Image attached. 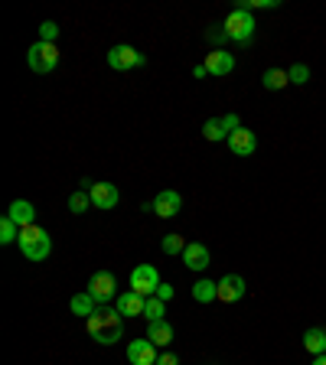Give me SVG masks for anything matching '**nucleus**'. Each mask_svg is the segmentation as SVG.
Here are the masks:
<instances>
[{
  "mask_svg": "<svg viewBox=\"0 0 326 365\" xmlns=\"http://www.w3.org/2000/svg\"><path fill=\"white\" fill-rule=\"evenodd\" d=\"M88 294L98 300V307H105V300L114 297V274L111 271H98L88 278Z\"/></svg>",
  "mask_w": 326,
  "mask_h": 365,
  "instance_id": "nucleus-7",
  "label": "nucleus"
},
{
  "mask_svg": "<svg viewBox=\"0 0 326 365\" xmlns=\"http://www.w3.org/2000/svg\"><path fill=\"white\" fill-rule=\"evenodd\" d=\"M314 365H326V353H323V355H316V359H314Z\"/></svg>",
  "mask_w": 326,
  "mask_h": 365,
  "instance_id": "nucleus-34",
  "label": "nucleus"
},
{
  "mask_svg": "<svg viewBox=\"0 0 326 365\" xmlns=\"http://www.w3.org/2000/svg\"><path fill=\"white\" fill-rule=\"evenodd\" d=\"M108 65L111 69H118V72H128V69L144 65V53H137L134 46H111L108 49Z\"/></svg>",
  "mask_w": 326,
  "mask_h": 365,
  "instance_id": "nucleus-6",
  "label": "nucleus"
},
{
  "mask_svg": "<svg viewBox=\"0 0 326 365\" xmlns=\"http://www.w3.org/2000/svg\"><path fill=\"white\" fill-rule=\"evenodd\" d=\"M26 62L36 76H49L59 65V49H55V43H33L26 53Z\"/></svg>",
  "mask_w": 326,
  "mask_h": 365,
  "instance_id": "nucleus-4",
  "label": "nucleus"
},
{
  "mask_svg": "<svg viewBox=\"0 0 326 365\" xmlns=\"http://www.w3.org/2000/svg\"><path fill=\"white\" fill-rule=\"evenodd\" d=\"M20 251L26 261H46L49 258V251H53V238H49V232L40 226H26L20 228Z\"/></svg>",
  "mask_w": 326,
  "mask_h": 365,
  "instance_id": "nucleus-2",
  "label": "nucleus"
},
{
  "mask_svg": "<svg viewBox=\"0 0 326 365\" xmlns=\"http://www.w3.org/2000/svg\"><path fill=\"white\" fill-rule=\"evenodd\" d=\"M261 85L268 88V92H281V88L291 85V76H287L284 69H268V72L261 76Z\"/></svg>",
  "mask_w": 326,
  "mask_h": 365,
  "instance_id": "nucleus-21",
  "label": "nucleus"
},
{
  "mask_svg": "<svg viewBox=\"0 0 326 365\" xmlns=\"http://www.w3.org/2000/svg\"><path fill=\"white\" fill-rule=\"evenodd\" d=\"M163 313H166V303H163L160 297H147V307H144V316H147V323H160Z\"/></svg>",
  "mask_w": 326,
  "mask_h": 365,
  "instance_id": "nucleus-24",
  "label": "nucleus"
},
{
  "mask_svg": "<svg viewBox=\"0 0 326 365\" xmlns=\"http://www.w3.org/2000/svg\"><path fill=\"white\" fill-rule=\"evenodd\" d=\"M183 264L189 271H206L212 261H209V248L203 245V241H189L183 251Z\"/></svg>",
  "mask_w": 326,
  "mask_h": 365,
  "instance_id": "nucleus-13",
  "label": "nucleus"
},
{
  "mask_svg": "<svg viewBox=\"0 0 326 365\" xmlns=\"http://www.w3.org/2000/svg\"><path fill=\"white\" fill-rule=\"evenodd\" d=\"M69 209H72L76 215L88 212V209H92V196H88V189H76V193L69 196Z\"/></svg>",
  "mask_w": 326,
  "mask_h": 365,
  "instance_id": "nucleus-23",
  "label": "nucleus"
},
{
  "mask_svg": "<svg viewBox=\"0 0 326 365\" xmlns=\"http://www.w3.org/2000/svg\"><path fill=\"white\" fill-rule=\"evenodd\" d=\"M160 271L153 268V264H137V268L130 271V290L134 294H141V297H157V287H160Z\"/></svg>",
  "mask_w": 326,
  "mask_h": 365,
  "instance_id": "nucleus-5",
  "label": "nucleus"
},
{
  "mask_svg": "<svg viewBox=\"0 0 326 365\" xmlns=\"http://www.w3.org/2000/svg\"><path fill=\"white\" fill-rule=\"evenodd\" d=\"M147 339H151L153 346H170V339H173V326H170L166 320L151 323V326H147Z\"/></svg>",
  "mask_w": 326,
  "mask_h": 365,
  "instance_id": "nucleus-20",
  "label": "nucleus"
},
{
  "mask_svg": "<svg viewBox=\"0 0 326 365\" xmlns=\"http://www.w3.org/2000/svg\"><path fill=\"white\" fill-rule=\"evenodd\" d=\"M304 349L310 355H323L326 353V330H323V326L307 330V333H304Z\"/></svg>",
  "mask_w": 326,
  "mask_h": 365,
  "instance_id": "nucleus-17",
  "label": "nucleus"
},
{
  "mask_svg": "<svg viewBox=\"0 0 326 365\" xmlns=\"http://www.w3.org/2000/svg\"><path fill=\"white\" fill-rule=\"evenodd\" d=\"M69 310L76 313V316H85V320H88V316L98 310V300L85 290V294H76V297L69 300Z\"/></svg>",
  "mask_w": 326,
  "mask_h": 365,
  "instance_id": "nucleus-18",
  "label": "nucleus"
},
{
  "mask_svg": "<svg viewBox=\"0 0 326 365\" xmlns=\"http://www.w3.org/2000/svg\"><path fill=\"white\" fill-rule=\"evenodd\" d=\"M88 336L95 339L98 346H114L124 333V320H121L118 310H108V307H98L92 316L85 320Z\"/></svg>",
  "mask_w": 326,
  "mask_h": 365,
  "instance_id": "nucleus-1",
  "label": "nucleus"
},
{
  "mask_svg": "<svg viewBox=\"0 0 326 365\" xmlns=\"http://www.w3.org/2000/svg\"><path fill=\"white\" fill-rule=\"evenodd\" d=\"M157 297H160V300L166 303L170 297H173V287H170V284H160V287H157Z\"/></svg>",
  "mask_w": 326,
  "mask_h": 365,
  "instance_id": "nucleus-31",
  "label": "nucleus"
},
{
  "mask_svg": "<svg viewBox=\"0 0 326 365\" xmlns=\"http://www.w3.org/2000/svg\"><path fill=\"white\" fill-rule=\"evenodd\" d=\"M239 7H245V10H274L277 7V0H241Z\"/></svg>",
  "mask_w": 326,
  "mask_h": 365,
  "instance_id": "nucleus-29",
  "label": "nucleus"
},
{
  "mask_svg": "<svg viewBox=\"0 0 326 365\" xmlns=\"http://www.w3.org/2000/svg\"><path fill=\"white\" fill-rule=\"evenodd\" d=\"M7 219L17 222L20 228L36 226V209H33V203H26V199H13L10 209H7Z\"/></svg>",
  "mask_w": 326,
  "mask_h": 365,
  "instance_id": "nucleus-15",
  "label": "nucleus"
},
{
  "mask_svg": "<svg viewBox=\"0 0 326 365\" xmlns=\"http://www.w3.org/2000/svg\"><path fill=\"white\" fill-rule=\"evenodd\" d=\"M203 65L209 69V76H228V72L235 69V56L225 53V49H212Z\"/></svg>",
  "mask_w": 326,
  "mask_h": 365,
  "instance_id": "nucleus-14",
  "label": "nucleus"
},
{
  "mask_svg": "<svg viewBox=\"0 0 326 365\" xmlns=\"http://www.w3.org/2000/svg\"><path fill=\"white\" fill-rule=\"evenodd\" d=\"M258 147V137H255V130L248 128H239L235 134H228V151L235 153V157H251Z\"/></svg>",
  "mask_w": 326,
  "mask_h": 365,
  "instance_id": "nucleus-12",
  "label": "nucleus"
},
{
  "mask_svg": "<svg viewBox=\"0 0 326 365\" xmlns=\"http://www.w3.org/2000/svg\"><path fill=\"white\" fill-rule=\"evenodd\" d=\"M245 278L241 274H225V278L218 280V300L222 303H239L245 297Z\"/></svg>",
  "mask_w": 326,
  "mask_h": 365,
  "instance_id": "nucleus-9",
  "label": "nucleus"
},
{
  "mask_svg": "<svg viewBox=\"0 0 326 365\" xmlns=\"http://www.w3.org/2000/svg\"><path fill=\"white\" fill-rule=\"evenodd\" d=\"M144 307H147V297L134 294V290L118 297V313H124V316H144Z\"/></svg>",
  "mask_w": 326,
  "mask_h": 365,
  "instance_id": "nucleus-16",
  "label": "nucleus"
},
{
  "mask_svg": "<svg viewBox=\"0 0 326 365\" xmlns=\"http://www.w3.org/2000/svg\"><path fill=\"white\" fill-rule=\"evenodd\" d=\"M203 137H206V140H225L228 134H225V128H222V121L209 118L206 124H203Z\"/></svg>",
  "mask_w": 326,
  "mask_h": 365,
  "instance_id": "nucleus-26",
  "label": "nucleus"
},
{
  "mask_svg": "<svg viewBox=\"0 0 326 365\" xmlns=\"http://www.w3.org/2000/svg\"><path fill=\"white\" fill-rule=\"evenodd\" d=\"M222 128H225V134H235V130L241 128V121H239V114H222Z\"/></svg>",
  "mask_w": 326,
  "mask_h": 365,
  "instance_id": "nucleus-30",
  "label": "nucleus"
},
{
  "mask_svg": "<svg viewBox=\"0 0 326 365\" xmlns=\"http://www.w3.org/2000/svg\"><path fill=\"white\" fill-rule=\"evenodd\" d=\"M287 76H291L293 85H307V82H310V65H304V62L291 65V69H287Z\"/></svg>",
  "mask_w": 326,
  "mask_h": 365,
  "instance_id": "nucleus-27",
  "label": "nucleus"
},
{
  "mask_svg": "<svg viewBox=\"0 0 326 365\" xmlns=\"http://www.w3.org/2000/svg\"><path fill=\"white\" fill-rule=\"evenodd\" d=\"M222 30H225V36L232 43L245 46V43H251V36H255V17H251L245 7H235V10L225 17Z\"/></svg>",
  "mask_w": 326,
  "mask_h": 365,
  "instance_id": "nucleus-3",
  "label": "nucleus"
},
{
  "mask_svg": "<svg viewBox=\"0 0 326 365\" xmlns=\"http://www.w3.org/2000/svg\"><path fill=\"white\" fill-rule=\"evenodd\" d=\"M17 238H20V226L3 215V219H0V241H3V245H13Z\"/></svg>",
  "mask_w": 326,
  "mask_h": 365,
  "instance_id": "nucleus-25",
  "label": "nucleus"
},
{
  "mask_svg": "<svg viewBox=\"0 0 326 365\" xmlns=\"http://www.w3.org/2000/svg\"><path fill=\"white\" fill-rule=\"evenodd\" d=\"M193 76H196V78H206V76H209V69H206V65H196Z\"/></svg>",
  "mask_w": 326,
  "mask_h": 365,
  "instance_id": "nucleus-33",
  "label": "nucleus"
},
{
  "mask_svg": "<svg viewBox=\"0 0 326 365\" xmlns=\"http://www.w3.org/2000/svg\"><path fill=\"white\" fill-rule=\"evenodd\" d=\"M88 196H92V205H95V209H114L121 199L114 182H92V186H88Z\"/></svg>",
  "mask_w": 326,
  "mask_h": 365,
  "instance_id": "nucleus-8",
  "label": "nucleus"
},
{
  "mask_svg": "<svg viewBox=\"0 0 326 365\" xmlns=\"http://www.w3.org/2000/svg\"><path fill=\"white\" fill-rule=\"evenodd\" d=\"M186 245H189V241H186L183 235H163V241H160V248H163V255H183L186 251Z\"/></svg>",
  "mask_w": 326,
  "mask_h": 365,
  "instance_id": "nucleus-22",
  "label": "nucleus"
},
{
  "mask_svg": "<svg viewBox=\"0 0 326 365\" xmlns=\"http://www.w3.org/2000/svg\"><path fill=\"white\" fill-rule=\"evenodd\" d=\"M55 36H59V26L53 20L40 23V43H55Z\"/></svg>",
  "mask_w": 326,
  "mask_h": 365,
  "instance_id": "nucleus-28",
  "label": "nucleus"
},
{
  "mask_svg": "<svg viewBox=\"0 0 326 365\" xmlns=\"http://www.w3.org/2000/svg\"><path fill=\"white\" fill-rule=\"evenodd\" d=\"M157 346L151 343V339H134V343L128 346V362L130 365H157Z\"/></svg>",
  "mask_w": 326,
  "mask_h": 365,
  "instance_id": "nucleus-10",
  "label": "nucleus"
},
{
  "mask_svg": "<svg viewBox=\"0 0 326 365\" xmlns=\"http://www.w3.org/2000/svg\"><path fill=\"white\" fill-rule=\"evenodd\" d=\"M151 205L160 219H173V215L183 209V196L176 193V189H163V193H157V199H153Z\"/></svg>",
  "mask_w": 326,
  "mask_h": 365,
  "instance_id": "nucleus-11",
  "label": "nucleus"
},
{
  "mask_svg": "<svg viewBox=\"0 0 326 365\" xmlns=\"http://www.w3.org/2000/svg\"><path fill=\"white\" fill-rule=\"evenodd\" d=\"M193 300L196 303H212V300H218V284L216 280H196L193 284Z\"/></svg>",
  "mask_w": 326,
  "mask_h": 365,
  "instance_id": "nucleus-19",
  "label": "nucleus"
},
{
  "mask_svg": "<svg viewBox=\"0 0 326 365\" xmlns=\"http://www.w3.org/2000/svg\"><path fill=\"white\" fill-rule=\"evenodd\" d=\"M157 365H180V359H176L173 353H163L160 359H157Z\"/></svg>",
  "mask_w": 326,
  "mask_h": 365,
  "instance_id": "nucleus-32",
  "label": "nucleus"
}]
</instances>
